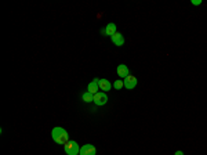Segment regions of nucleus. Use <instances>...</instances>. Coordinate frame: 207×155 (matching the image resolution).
Listing matches in <instances>:
<instances>
[{
    "instance_id": "11",
    "label": "nucleus",
    "mask_w": 207,
    "mask_h": 155,
    "mask_svg": "<svg viewBox=\"0 0 207 155\" xmlns=\"http://www.w3.org/2000/svg\"><path fill=\"white\" fill-rule=\"evenodd\" d=\"M82 100H83L84 102H91V101H94V94H91L90 91H86V93H83Z\"/></svg>"
},
{
    "instance_id": "7",
    "label": "nucleus",
    "mask_w": 207,
    "mask_h": 155,
    "mask_svg": "<svg viewBox=\"0 0 207 155\" xmlns=\"http://www.w3.org/2000/svg\"><path fill=\"white\" fill-rule=\"evenodd\" d=\"M110 40H112V43L115 44V46H119V47L124 44V38H123V35H121V33H119V32H116L115 35L110 36Z\"/></svg>"
},
{
    "instance_id": "3",
    "label": "nucleus",
    "mask_w": 207,
    "mask_h": 155,
    "mask_svg": "<svg viewBox=\"0 0 207 155\" xmlns=\"http://www.w3.org/2000/svg\"><path fill=\"white\" fill-rule=\"evenodd\" d=\"M94 102H95V105H98V107L105 105L108 102L106 93H104V91H98L97 94H94Z\"/></svg>"
},
{
    "instance_id": "12",
    "label": "nucleus",
    "mask_w": 207,
    "mask_h": 155,
    "mask_svg": "<svg viewBox=\"0 0 207 155\" xmlns=\"http://www.w3.org/2000/svg\"><path fill=\"white\" fill-rule=\"evenodd\" d=\"M113 86H115V89H117V90H120V89L124 86V82H123V80H116V82L113 83Z\"/></svg>"
},
{
    "instance_id": "9",
    "label": "nucleus",
    "mask_w": 207,
    "mask_h": 155,
    "mask_svg": "<svg viewBox=\"0 0 207 155\" xmlns=\"http://www.w3.org/2000/svg\"><path fill=\"white\" fill-rule=\"evenodd\" d=\"M116 32H117V28H116V24H113V22L108 24L106 26H105V29H102V33H104V35H108V36L115 35Z\"/></svg>"
},
{
    "instance_id": "8",
    "label": "nucleus",
    "mask_w": 207,
    "mask_h": 155,
    "mask_svg": "<svg viewBox=\"0 0 207 155\" xmlns=\"http://www.w3.org/2000/svg\"><path fill=\"white\" fill-rule=\"evenodd\" d=\"M116 72H117L119 78H127L130 75V71H128V66L124 65V64H120V65L116 68Z\"/></svg>"
},
{
    "instance_id": "4",
    "label": "nucleus",
    "mask_w": 207,
    "mask_h": 155,
    "mask_svg": "<svg viewBox=\"0 0 207 155\" xmlns=\"http://www.w3.org/2000/svg\"><path fill=\"white\" fill-rule=\"evenodd\" d=\"M97 148L93 144H84L83 147H80V154L79 155H95Z\"/></svg>"
},
{
    "instance_id": "6",
    "label": "nucleus",
    "mask_w": 207,
    "mask_h": 155,
    "mask_svg": "<svg viewBox=\"0 0 207 155\" xmlns=\"http://www.w3.org/2000/svg\"><path fill=\"white\" fill-rule=\"evenodd\" d=\"M98 83H99V79H98V78H95V79H94L93 82L88 83V86H87V91H90L91 94H97V93L99 91V86H98Z\"/></svg>"
},
{
    "instance_id": "13",
    "label": "nucleus",
    "mask_w": 207,
    "mask_h": 155,
    "mask_svg": "<svg viewBox=\"0 0 207 155\" xmlns=\"http://www.w3.org/2000/svg\"><path fill=\"white\" fill-rule=\"evenodd\" d=\"M192 4L193 6H200L201 4V0H192Z\"/></svg>"
},
{
    "instance_id": "1",
    "label": "nucleus",
    "mask_w": 207,
    "mask_h": 155,
    "mask_svg": "<svg viewBox=\"0 0 207 155\" xmlns=\"http://www.w3.org/2000/svg\"><path fill=\"white\" fill-rule=\"evenodd\" d=\"M51 137L52 140L55 141L57 144H61V145H65L66 143L69 141V136H68V132H66L63 127H54V129L51 130Z\"/></svg>"
},
{
    "instance_id": "2",
    "label": "nucleus",
    "mask_w": 207,
    "mask_h": 155,
    "mask_svg": "<svg viewBox=\"0 0 207 155\" xmlns=\"http://www.w3.org/2000/svg\"><path fill=\"white\" fill-rule=\"evenodd\" d=\"M63 148H65L66 155H79L80 154V147H79V144H77L76 141L69 140L68 143L63 145Z\"/></svg>"
},
{
    "instance_id": "10",
    "label": "nucleus",
    "mask_w": 207,
    "mask_h": 155,
    "mask_svg": "<svg viewBox=\"0 0 207 155\" xmlns=\"http://www.w3.org/2000/svg\"><path fill=\"white\" fill-rule=\"evenodd\" d=\"M98 86H99V90L104 91V93L109 91V90H110V87H112V85H110V82H109L108 79H99Z\"/></svg>"
},
{
    "instance_id": "14",
    "label": "nucleus",
    "mask_w": 207,
    "mask_h": 155,
    "mask_svg": "<svg viewBox=\"0 0 207 155\" xmlns=\"http://www.w3.org/2000/svg\"><path fill=\"white\" fill-rule=\"evenodd\" d=\"M174 155H184V152H182V151H175V152H174Z\"/></svg>"
},
{
    "instance_id": "5",
    "label": "nucleus",
    "mask_w": 207,
    "mask_h": 155,
    "mask_svg": "<svg viewBox=\"0 0 207 155\" xmlns=\"http://www.w3.org/2000/svg\"><path fill=\"white\" fill-rule=\"evenodd\" d=\"M123 82H124V87L128 89V90H132V89L137 86V78H135L134 75H128L127 78L123 79Z\"/></svg>"
}]
</instances>
